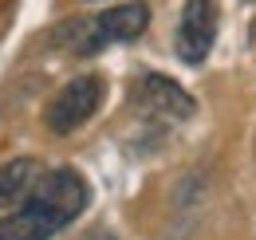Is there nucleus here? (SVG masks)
I'll return each mask as SVG.
<instances>
[{
  "label": "nucleus",
  "instance_id": "nucleus-5",
  "mask_svg": "<svg viewBox=\"0 0 256 240\" xmlns=\"http://www.w3.org/2000/svg\"><path fill=\"white\" fill-rule=\"evenodd\" d=\"M138 102L162 122H186L193 118V98L166 75H142L138 79Z\"/></svg>",
  "mask_w": 256,
  "mask_h": 240
},
{
  "label": "nucleus",
  "instance_id": "nucleus-2",
  "mask_svg": "<svg viewBox=\"0 0 256 240\" xmlns=\"http://www.w3.org/2000/svg\"><path fill=\"white\" fill-rule=\"evenodd\" d=\"M150 24V8L142 4V0H130V4H118V8H106V12H98L91 20H79V24H67L56 40L71 48V52H83V56H91L98 48H106V44H130V40H138L142 32Z\"/></svg>",
  "mask_w": 256,
  "mask_h": 240
},
{
  "label": "nucleus",
  "instance_id": "nucleus-1",
  "mask_svg": "<svg viewBox=\"0 0 256 240\" xmlns=\"http://www.w3.org/2000/svg\"><path fill=\"white\" fill-rule=\"evenodd\" d=\"M87 201H91V189L83 174L67 166L48 170L28 193V201L0 220V240H52L87 209Z\"/></svg>",
  "mask_w": 256,
  "mask_h": 240
},
{
  "label": "nucleus",
  "instance_id": "nucleus-3",
  "mask_svg": "<svg viewBox=\"0 0 256 240\" xmlns=\"http://www.w3.org/2000/svg\"><path fill=\"white\" fill-rule=\"evenodd\" d=\"M102 94H106L102 75H75L71 83H64V87L52 94V102H48V110H44L48 130H52V134L79 130V126L102 106Z\"/></svg>",
  "mask_w": 256,
  "mask_h": 240
},
{
  "label": "nucleus",
  "instance_id": "nucleus-7",
  "mask_svg": "<svg viewBox=\"0 0 256 240\" xmlns=\"http://www.w3.org/2000/svg\"><path fill=\"white\" fill-rule=\"evenodd\" d=\"M79 240H114V232H106V228H91V232H83Z\"/></svg>",
  "mask_w": 256,
  "mask_h": 240
},
{
  "label": "nucleus",
  "instance_id": "nucleus-6",
  "mask_svg": "<svg viewBox=\"0 0 256 240\" xmlns=\"http://www.w3.org/2000/svg\"><path fill=\"white\" fill-rule=\"evenodd\" d=\"M40 178H44V170H40L36 158H12V162H4L0 166V209L24 205Z\"/></svg>",
  "mask_w": 256,
  "mask_h": 240
},
{
  "label": "nucleus",
  "instance_id": "nucleus-4",
  "mask_svg": "<svg viewBox=\"0 0 256 240\" xmlns=\"http://www.w3.org/2000/svg\"><path fill=\"white\" fill-rule=\"evenodd\" d=\"M217 24H221L217 0H186L182 20H178V36H174L178 60L190 63V67L209 60V52L217 44Z\"/></svg>",
  "mask_w": 256,
  "mask_h": 240
}]
</instances>
